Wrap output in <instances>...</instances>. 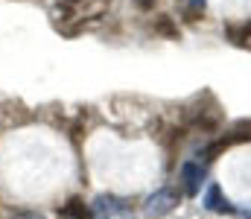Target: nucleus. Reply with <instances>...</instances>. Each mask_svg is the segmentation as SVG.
Returning a JSON list of instances; mask_svg holds the SVG:
<instances>
[{"instance_id": "nucleus-8", "label": "nucleus", "mask_w": 251, "mask_h": 219, "mask_svg": "<svg viewBox=\"0 0 251 219\" xmlns=\"http://www.w3.org/2000/svg\"><path fill=\"white\" fill-rule=\"evenodd\" d=\"M59 214L64 219H94V211L85 205V199H79V196H73V199H67L62 208H59Z\"/></svg>"}, {"instance_id": "nucleus-12", "label": "nucleus", "mask_w": 251, "mask_h": 219, "mask_svg": "<svg viewBox=\"0 0 251 219\" xmlns=\"http://www.w3.org/2000/svg\"><path fill=\"white\" fill-rule=\"evenodd\" d=\"M155 3H158V0H134V6H137L140 12H152V9H155Z\"/></svg>"}, {"instance_id": "nucleus-9", "label": "nucleus", "mask_w": 251, "mask_h": 219, "mask_svg": "<svg viewBox=\"0 0 251 219\" xmlns=\"http://www.w3.org/2000/svg\"><path fill=\"white\" fill-rule=\"evenodd\" d=\"M225 32H228L231 44H237V47H251V21H246V24H231Z\"/></svg>"}, {"instance_id": "nucleus-7", "label": "nucleus", "mask_w": 251, "mask_h": 219, "mask_svg": "<svg viewBox=\"0 0 251 219\" xmlns=\"http://www.w3.org/2000/svg\"><path fill=\"white\" fill-rule=\"evenodd\" d=\"M149 26H152L155 35H161V38H167V41H178V38H181V29H178V24H176L173 15H155Z\"/></svg>"}, {"instance_id": "nucleus-4", "label": "nucleus", "mask_w": 251, "mask_h": 219, "mask_svg": "<svg viewBox=\"0 0 251 219\" xmlns=\"http://www.w3.org/2000/svg\"><path fill=\"white\" fill-rule=\"evenodd\" d=\"M94 217L97 219H134V208L131 202L123 196H114V193H102L94 199Z\"/></svg>"}, {"instance_id": "nucleus-13", "label": "nucleus", "mask_w": 251, "mask_h": 219, "mask_svg": "<svg viewBox=\"0 0 251 219\" xmlns=\"http://www.w3.org/2000/svg\"><path fill=\"white\" fill-rule=\"evenodd\" d=\"M243 217H246V219H251V211H246V214H243Z\"/></svg>"}, {"instance_id": "nucleus-11", "label": "nucleus", "mask_w": 251, "mask_h": 219, "mask_svg": "<svg viewBox=\"0 0 251 219\" xmlns=\"http://www.w3.org/2000/svg\"><path fill=\"white\" fill-rule=\"evenodd\" d=\"M9 219H44L41 214H35V211H15Z\"/></svg>"}, {"instance_id": "nucleus-10", "label": "nucleus", "mask_w": 251, "mask_h": 219, "mask_svg": "<svg viewBox=\"0 0 251 219\" xmlns=\"http://www.w3.org/2000/svg\"><path fill=\"white\" fill-rule=\"evenodd\" d=\"M204 6H207V0H181L184 21H190V24L201 21V18H204Z\"/></svg>"}, {"instance_id": "nucleus-5", "label": "nucleus", "mask_w": 251, "mask_h": 219, "mask_svg": "<svg viewBox=\"0 0 251 219\" xmlns=\"http://www.w3.org/2000/svg\"><path fill=\"white\" fill-rule=\"evenodd\" d=\"M204 175H207V167L199 164V161H184L181 170H178V181H181V190L184 196H199L201 184H204Z\"/></svg>"}, {"instance_id": "nucleus-2", "label": "nucleus", "mask_w": 251, "mask_h": 219, "mask_svg": "<svg viewBox=\"0 0 251 219\" xmlns=\"http://www.w3.org/2000/svg\"><path fill=\"white\" fill-rule=\"evenodd\" d=\"M222 108L219 102L213 99V94L207 97V105H201V94L193 99V105H187L184 111V129H199L204 135H216L222 129Z\"/></svg>"}, {"instance_id": "nucleus-3", "label": "nucleus", "mask_w": 251, "mask_h": 219, "mask_svg": "<svg viewBox=\"0 0 251 219\" xmlns=\"http://www.w3.org/2000/svg\"><path fill=\"white\" fill-rule=\"evenodd\" d=\"M178 205H181V193H178L176 187H161V190H155L152 196H146V202H143V217L146 219H164V217H170Z\"/></svg>"}, {"instance_id": "nucleus-1", "label": "nucleus", "mask_w": 251, "mask_h": 219, "mask_svg": "<svg viewBox=\"0 0 251 219\" xmlns=\"http://www.w3.org/2000/svg\"><path fill=\"white\" fill-rule=\"evenodd\" d=\"M108 9H111V0H62V3L53 9V18H56L59 32H62L67 24H76L73 32H79L88 21L102 18Z\"/></svg>"}, {"instance_id": "nucleus-6", "label": "nucleus", "mask_w": 251, "mask_h": 219, "mask_svg": "<svg viewBox=\"0 0 251 219\" xmlns=\"http://www.w3.org/2000/svg\"><path fill=\"white\" fill-rule=\"evenodd\" d=\"M204 208L210 214H237V208L228 202V196H222V187L219 184H210L207 193H204Z\"/></svg>"}]
</instances>
